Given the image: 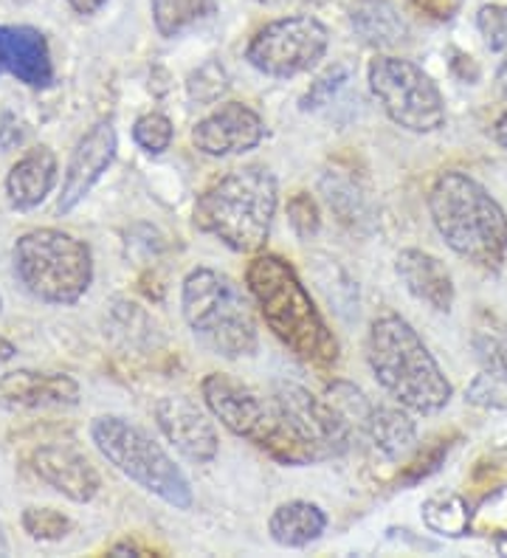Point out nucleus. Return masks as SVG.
<instances>
[{
    "label": "nucleus",
    "instance_id": "f8f14e48",
    "mask_svg": "<svg viewBox=\"0 0 507 558\" xmlns=\"http://www.w3.org/2000/svg\"><path fill=\"white\" fill-rule=\"evenodd\" d=\"M265 133L268 130L257 110H251L243 102H229L195 124L192 144L195 150L212 158L243 156L263 144Z\"/></svg>",
    "mask_w": 507,
    "mask_h": 558
},
{
    "label": "nucleus",
    "instance_id": "39448f33",
    "mask_svg": "<svg viewBox=\"0 0 507 558\" xmlns=\"http://www.w3.org/2000/svg\"><path fill=\"white\" fill-rule=\"evenodd\" d=\"M181 311L192 336L224 359H245L257 353L259 336L254 307L229 274L195 268L183 279Z\"/></svg>",
    "mask_w": 507,
    "mask_h": 558
},
{
    "label": "nucleus",
    "instance_id": "6ab92c4d",
    "mask_svg": "<svg viewBox=\"0 0 507 558\" xmlns=\"http://www.w3.org/2000/svg\"><path fill=\"white\" fill-rule=\"evenodd\" d=\"M57 184V156L46 144L28 150L7 175V195L14 209H34Z\"/></svg>",
    "mask_w": 507,
    "mask_h": 558
},
{
    "label": "nucleus",
    "instance_id": "5701e85b",
    "mask_svg": "<svg viewBox=\"0 0 507 558\" xmlns=\"http://www.w3.org/2000/svg\"><path fill=\"white\" fill-rule=\"evenodd\" d=\"M325 401L330 403L333 412L341 417V423H345L347 432H350L352 442L364 440L366 423H370L372 407H375V403H372L355 384L347 381L330 384L325 392Z\"/></svg>",
    "mask_w": 507,
    "mask_h": 558
},
{
    "label": "nucleus",
    "instance_id": "2f4dec72",
    "mask_svg": "<svg viewBox=\"0 0 507 558\" xmlns=\"http://www.w3.org/2000/svg\"><path fill=\"white\" fill-rule=\"evenodd\" d=\"M288 220H291L293 232L302 240L316 238L318 229H322V211H318V204L307 192L293 195L291 204H288Z\"/></svg>",
    "mask_w": 507,
    "mask_h": 558
},
{
    "label": "nucleus",
    "instance_id": "a19ab883",
    "mask_svg": "<svg viewBox=\"0 0 507 558\" xmlns=\"http://www.w3.org/2000/svg\"><path fill=\"white\" fill-rule=\"evenodd\" d=\"M496 80H499L502 90H505V94H507V62H505V65H502V69H499V76H496Z\"/></svg>",
    "mask_w": 507,
    "mask_h": 558
},
{
    "label": "nucleus",
    "instance_id": "c756f323",
    "mask_svg": "<svg viewBox=\"0 0 507 558\" xmlns=\"http://www.w3.org/2000/svg\"><path fill=\"white\" fill-rule=\"evenodd\" d=\"M473 348L482 367L507 375V327H482L473 339Z\"/></svg>",
    "mask_w": 507,
    "mask_h": 558
},
{
    "label": "nucleus",
    "instance_id": "ddd939ff",
    "mask_svg": "<svg viewBox=\"0 0 507 558\" xmlns=\"http://www.w3.org/2000/svg\"><path fill=\"white\" fill-rule=\"evenodd\" d=\"M116 147H119V138H116L113 122H96L76 142L74 153H71V161L65 167V178H62L60 201H57V209L62 215L74 211L82 201L88 198V192L94 190L96 181L113 163Z\"/></svg>",
    "mask_w": 507,
    "mask_h": 558
},
{
    "label": "nucleus",
    "instance_id": "aec40b11",
    "mask_svg": "<svg viewBox=\"0 0 507 558\" xmlns=\"http://www.w3.org/2000/svg\"><path fill=\"white\" fill-rule=\"evenodd\" d=\"M350 26L370 48H398L409 40V23L393 0H359L350 9Z\"/></svg>",
    "mask_w": 507,
    "mask_h": 558
},
{
    "label": "nucleus",
    "instance_id": "9d476101",
    "mask_svg": "<svg viewBox=\"0 0 507 558\" xmlns=\"http://www.w3.org/2000/svg\"><path fill=\"white\" fill-rule=\"evenodd\" d=\"M330 46V32L311 14L279 17L259 28L245 48V60L265 76H299L311 71Z\"/></svg>",
    "mask_w": 507,
    "mask_h": 558
},
{
    "label": "nucleus",
    "instance_id": "c9c22d12",
    "mask_svg": "<svg viewBox=\"0 0 507 558\" xmlns=\"http://www.w3.org/2000/svg\"><path fill=\"white\" fill-rule=\"evenodd\" d=\"M110 0H68V7L74 9L76 14H96L99 9L108 7Z\"/></svg>",
    "mask_w": 507,
    "mask_h": 558
},
{
    "label": "nucleus",
    "instance_id": "6e6552de",
    "mask_svg": "<svg viewBox=\"0 0 507 558\" xmlns=\"http://www.w3.org/2000/svg\"><path fill=\"white\" fill-rule=\"evenodd\" d=\"M203 401L231 435L245 437L285 465H311L270 398L265 401L231 375L212 373L203 381Z\"/></svg>",
    "mask_w": 507,
    "mask_h": 558
},
{
    "label": "nucleus",
    "instance_id": "7c9ffc66",
    "mask_svg": "<svg viewBox=\"0 0 507 558\" xmlns=\"http://www.w3.org/2000/svg\"><path fill=\"white\" fill-rule=\"evenodd\" d=\"M476 28L485 37L491 51H507V7L505 3H487L476 12Z\"/></svg>",
    "mask_w": 507,
    "mask_h": 558
},
{
    "label": "nucleus",
    "instance_id": "f257e3e1",
    "mask_svg": "<svg viewBox=\"0 0 507 558\" xmlns=\"http://www.w3.org/2000/svg\"><path fill=\"white\" fill-rule=\"evenodd\" d=\"M249 291L270 333L297 359L313 367H333L338 361V339L313 305L293 266L277 254H259L245 271Z\"/></svg>",
    "mask_w": 507,
    "mask_h": 558
},
{
    "label": "nucleus",
    "instance_id": "9b49d317",
    "mask_svg": "<svg viewBox=\"0 0 507 558\" xmlns=\"http://www.w3.org/2000/svg\"><path fill=\"white\" fill-rule=\"evenodd\" d=\"M270 401L279 409L285 426L304 451L307 463H322V460H333L350 451V432L325 398L311 396L299 384L277 381Z\"/></svg>",
    "mask_w": 507,
    "mask_h": 558
},
{
    "label": "nucleus",
    "instance_id": "423d86ee",
    "mask_svg": "<svg viewBox=\"0 0 507 558\" xmlns=\"http://www.w3.org/2000/svg\"><path fill=\"white\" fill-rule=\"evenodd\" d=\"M12 271L34 300L74 305L94 282V257L88 245L60 229H34L14 243Z\"/></svg>",
    "mask_w": 507,
    "mask_h": 558
},
{
    "label": "nucleus",
    "instance_id": "2eb2a0df",
    "mask_svg": "<svg viewBox=\"0 0 507 558\" xmlns=\"http://www.w3.org/2000/svg\"><path fill=\"white\" fill-rule=\"evenodd\" d=\"M76 403H80V384L65 373L14 369L0 378V407L7 409L76 407Z\"/></svg>",
    "mask_w": 507,
    "mask_h": 558
},
{
    "label": "nucleus",
    "instance_id": "473e14b6",
    "mask_svg": "<svg viewBox=\"0 0 507 558\" xmlns=\"http://www.w3.org/2000/svg\"><path fill=\"white\" fill-rule=\"evenodd\" d=\"M226 88H229V85H226V76L217 65H206V69L197 71L190 82L192 99H197L201 105L220 99V96L226 94Z\"/></svg>",
    "mask_w": 507,
    "mask_h": 558
},
{
    "label": "nucleus",
    "instance_id": "f3484780",
    "mask_svg": "<svg viewBox=\"0 0 507 558\" xmlns=\"http://www.w3.org/2000/svg\"><path fill=\"white\" fill-rule=\"evenodd\" d=\"M32 463L37 477L71 502H90L99 494V474L80 451L65 446H43L34 451Z\"/></svg>",
    "mask_w": 507,
    "mask_h": 558
},
{
    "label": "nucleus",
    "instance_id": "0eeeda50",
    "mask_svg": "<svg viewBox=\"0 0 507 558\" xmlns=\"http://www.w3.org/2000/svg\"><path fill=\"white\" fill-rule=\"evenodd\" d=\"M90 440L124 477L178 511H190L195 502L190 480L147 432L119 415H101L90 423Z\"/></svg>",
    "mask_w": 507,
    "mask_h": 558
},
{
    "label": "nucleus",
    "instance_id": "f03ea898",
    "mask_svg": "<svg viewBox=\"0 0 507 558\" xmlns=\"http://www.w3.org/2000/svg\"><path fill=\"white\" fill-rule=\"evenodd\" d=\"M428 211L454 254L485 271L505 266L507 215L480 181L460 170L443 172L428 190Z\"/></svg>",
    "mask_w": 507,
    "mask_h": 558
},
{
    "label": "nucleus",
    "instance_id": "412c9836",
    "mask_svg": "<svg viewBox=\"0 0 507 558\" xmlns=\"http://www.w3.org/2000/svg\"><path fill=\"white\" fill-rule=\"evenodd\" d=\"M325 511L313 502H302V499L279 505L268 522L270 538L279 547H307L325 533Z\"/></svg>",
    "mask_w": 507,
    "mask_h": 558
},
{
    "label": "nucleus",
    "instance_id": "72a5a7b5",
    "mask_svg": "<svg viewBox=\"0 0 507 558\" xmlns=\"http://www.w3.org/2000/svg\"><path fill=\"white\" fill-rule=\"evenodd\" d=\"M446 454H448V442H443V440H439L437 446H432V449L420 451L412 463L406 465L403 477H400V485H414V483H420V480H426L428 474H434V471L439 469V463H443V457Z\"/></svg>",
    "mask_w": 507,
    "mask_h": 558
},
{
    "label": "nucleus",
    "instance_id": "c85d7f7f",
    "mask_svg": "<svg viewBox=\"0 0 507 558\" xmlns=\"http://www.w3.org/2000/svg\"><path fill=\"white\" fill-rule=\"evenodd\" d=\"M347 80H350V69H347V65H333V69H327L316 82H311V88L302 96L299 108H302L304 113H307V110L325 108V105L333 102V96L345 88Z\"/></svg>",
    "mask_w": 507,
    "mask_h": 558
},
{
    "label": "nucleus",
    "instance_id": "1a4fd4ad",
    "mask_svg": "<svg viewBox=\"0 0 507 558\" xmlns=\"http://www.w3.org/2000/svg\"><path fill=\"white\" fill-rule=\"evenodd\" d=\"M370 90L395 124L412 133H434L446 124V102L426 71L412 60L378 57L370 62Z\"/></svg>",
    "mask_w": 507,
    "mask_h": 558
},
{
    "label": "nucleus",
    "instance_id": "4be33fe9",
    "mask_svg": "<svg viewBox=\"0 0 507 558\" xmlns=\"http://www.w3.org/2000/svg\"><path fill=\"white\" fill-rule=\"evenodd\" d=\"M414 437H418V423L409 417L406 407H372L364 442H370L381 457L403 454L414 442Z\"/></svg>",
    "mask_w": 507,
    "mask_h": 558
},
{
    "label": "nucleus",
    "instance_id": "4468645a",
    "mask_svg": "<svg viewBox=\"0 0 507 558\" xmlns=\"http://www.w3.org/2000/svg\"><path fill=\"white\" fill-rule=\"evenodd\" d=\"M156 423L169 446L183 454L190 463L206 465L220 451L215 423L197 409L190 398L167 396L156 403Z\"/></svg>",
    "mask_w": 507,
    "mask_h": 558
},
{
    "label": "nucleus",
    "instance_id": "20e7f679",
    "mask_svg": "<svg viewBox=\"0 0 507 558\" xmlns=\"http://www.w3.org/2000/svg\"><path fill=\"white\" fill-rule=\"evenodd\" d=\"M277 178L268 167L249 163L203 192L195 204V226L231 252L254 254L265 245L277 215Z\"/></svg>",
    "mask_w": 507,
    "mask_h": 558
},
{
    "label": "nucleus",
    "instance_id": "a878e982",
    "mask_svg": "<svg viewBox=\"0 0 507 558\" xmlns=\"http://www.w3.org/2000/svg\"><path fill=\"white\" fill-rule=\"evenodd\" d=\"M21 522L23 531L37 542H62L71 533V519L55 508H26Z\"/></svg>",
    "mask_w": 507,
    "mask_h": 558
},
{
    "label": "nucleus",
    "instance_id": "b1692460",
    "mask_svg": "<svg viewBox=\"0 0 507 558\" xmlns=\"http://www.w3.org/2000/svg\"><path fill=\"white\" fill-rule=\"evenodd\" d=\"M153 23L161 37H178L212 12V0H149Z\"/></svg>",
    "mask_w": 507,
    "mask_h": 558
},
{
    "label": "nucleus",
    "instance_id": "4c0bfd02",
    "mask_svg": "<svg viewBox=\"0 0 507 558\" xmlns=\"http://www.w3.org/2000/svg\"><path fill=\"white\" fill-rule=\"evenodd\" d=\"M494 138H496V142H499L502 150H507V113H505V117L496 119V124H494Z\"/></svg>",
    "mask_w": 507,
    "mask_h": 558
},
{
    "label": "nucleus",
    "instance_id": "ea45409f",
    "mask_svg": "<svg viewBox=\"0 0 507 558\" xmlns=\"http://www.w3.org/2000/svg\"><path fill=\"white\" fill-rule=\"evenodd\" d=\"M263 3H279V7H285V3H299V7H307V3H322V0H263Z\"/></svg>",
    "mask_w": 507,
    "mask_h": 558
},
{
    "label": "nucleus",
    "instance_id": "79ce46f5",
    "mask_svg": "<svg viewBox=\"0 0 507 558\" xmlns=\"http://www.w3.org/2000/svg\"><path fill=\"white\" fill-rule=\"evenodd\" d=\"M9 553V545H7V533H3V527H0V556H7Z\"/></svg>",
    "mask_w": 507,
    "mask_h": 558
},
{
    "label": "nucleus",
    "instance_id": "393cba45",
    "mask_svg": "<svg viewBox=\"0 0 507 558\" xmlns=\"http://www.w3.org/2000/svg\"><path fill=\"white\" fill-rule=\"evenodd\" d=\"M423 519L434 533L462 536L468 531V505L454 494H439L423 505Z\"/></svg>",
    "mask_w": 507,
    "mask_h": 558
},
{
    "label": "nucleus",
    "instance_id": "7ed1b4c3",
    "mask_svg": "<svg viewBox=\"0 0 507 558\" xmlns=\"http://www.w3.org/2000/svg\"><path fill=\"white\" fill-rule=\"evenodd\" d=\"M366 359L381 387L409 412L434 415L451 401V381L403 316L386 314L372 322Z\"/></svg>",
    "mask_w": 507,
    "mask_h": 558
},
{
    "label": "nucleus",
    "instance_id": "dca6fc26",
    "mask_svg": "<svg viewBox=\"0 0 507 558\" xmlns=\"http://www.w3.org/2000/svg\"><path fill=\"white\" fill-rule=\"evenodd\" d=\"M0 74L17 76L28 88L51 85L55 65L43 32L32 26H0Z\"/></svg>",
    "mask_w": 507,
    "mask_h": 558
},
{
    "label": "nucleus",
    "instance_id": "a211bd4d",
    "mask_svg": "<svg viewBox=\"0 0 507 558\" xmlns=\"http://www.w3.org/2000/svg\"><path fill=\"white\" fill-rule=\"evenodd\" d=\"M395 271L414 300L426 302L439 314H448L454 307V296H457L454 279L434 254L420 252V248H403L395 259Z\"/></svg>",
    "mask_w": 507,
    "mask_h": 558
},
{
    "label": "nucleus",
    "instance_id": "e433bc0d",
    "mask_svg": "<svg viewBox=\"0 0 507 558\" xmlns=\"http://www.w3.org/2000/svg\"><path fill=\"white\" fill-rule=\"evenodd\" d=\"M110 553H113V556H147V550L133 545V542H119V545L110 547Z\"/></svg>",
    "mask_w": 507,
    "mask_h": 558
},
{
    "label": "nucleus",
    "instance_id": "58836bf2",
    "mask_svg": "<svg viewBox=\"0 0 507 558\" xmlns=\"http://www.w3.org/2000/svg\"><path fill=\"white\" fill-rule=\"evenodd\" d=\"M14 355H17V348H14L12 341L0 336V364H7V361H12Z\"/></svg>",
    "mask_w": 507,
    "mask_h": 558
},
{
    "label": "nucleus",
    "instance_id": "cd10ccee",
    "mask_svg": "<svg viewBox=\"0 0 507 558\" xmlns=\"http://www.w3.org/2000/svg\"><path fill=\"white\" fill-rule=\"evenodd\" d=\"M468 401L482 409H507V375L482 367L468 387Z\"/></svg>",
    "mask_w": 507,
    "mask_h": 558
},
{
    "label": "nucleus",
    "instance_id": "f704fd0d",
    "mask_svg": "<svg viewBox=\"0 0 507 558\" xmlns=\"http://www.w3.org/2000/svg\"><path fill=\"white\" fill-rule=\"evenodd\" d=\"M420 12L432 14L434 21H451L454 12L460 9V0H412Z\"/></svg>",
    "mask_w": 507,
    "mask_h": 558
},
{
    "label": "nucleus",
    "instance_id": "bb28decb",
    "mask_svg": "<svg viewBox=\"0 0 507 558\" xmlns=\"http://www.w3.org/2000/svg\"><path fill=\"white\" fill-rule=\"evenodd\" d=\"M172 136H176V130L164 113H147V117L135 119L133 124L135 144L149 156H161L164 150H169Z\"/></svg>",
    "mask_w": 507,
    "mask_h": 558
}]
</instances>
